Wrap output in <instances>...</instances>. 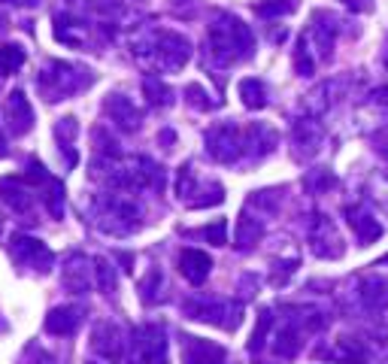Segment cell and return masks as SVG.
<instances>
[{
    "label": "cell",
    "mask_w": 388,
    "mask_h": 364,
    "mask_svg": "<svg viewBox=\"0 0 388 364\" xmlns=\"http://www.w3.org/2000/svg\"><path fill=\"white\" fill-rule=\"evenodd\" d=\"M212 46L222 58H239V55H249L252 52V33L243 21L237 18H222L212 25Z\"/></svg>",
    "instance_id": "6da1fadb"
},
{
    "label": "cell",
    "mask_w": 388,
    "mask_h": 364,
    "mask_svg": "<svg viewBox=\"0 0 388 364\" xmlns=\"http://www.w3.org/2000/svg\"><path fill=\"white\" fill-rule=\"evenodd\" d=\"M9 249H13V258L18 261L21 267H33L37 273H45L52 267V252L45 249V243L37 240V237L16 234L13 243H9Z\"/></svg>",
    "instance_id": "7a4b0ae2"
},
{
    "label": "cell",
    "mask_w": 388,
    "mask_h": 364,
    "mask_svg": "<svg viewBox=\"0 0 388 364\" xmlns=\"http://www.w3.org/2000/svg\"><path fill=\"white\" fill-rule=\"evenodd\" d=\"M6 128L13 136H25L33 128V109H31V100L25 97V91H13L6 97Z\"/></svg>",
    "instance_id": "3957f363"
},
{
    "label": "cell",
    "mask_w": 388,
    "mask_h": 364,
    "mask_svg": "<svg viewBox=\"0 0 388 364\" xmlns=\"http://www.w3.org/2000/svg\"><path fill=\"white\" fill-rule=\"evenodd\" d=\"M210 267H212V261L207 252H200V249H185V252L179 255V273L191 286H200V282L210 277Z\"/></svg>",
    "instance_id": "277c9868"
},
{
    "label": "cell",
    "mask_w": 388,
    "mask_h": 364,
    "mask_svg": "<svg viewBox=\"0 0 388 364\" xmlns=\"http://www.w3.org/2000/svg\"><path fill=\"white\" fill-rule=\"evenodd\" d=\"M0 198H4V203L13 213H31V207H33V200H31V191L21 186V179H16V176H9V179H0Z\"/></svg>",
    "instance_id": "5b68a950"
},
{
    "label": "cell",
    "mask_w": 388,
    "mask_h": 364,
    "mask_svg": "<svg viewBox=\"0 0 388 364\" xmlns=\"http://www.w3.org/2000/svg\"><path fill=\"white\" fill-rule=\"evenodd\" d=\"M185 364H222L225 361V349L210 340H188L185 346Z\"/></svg>",
    "instance_id": "8992f818"
},
{
    "label": "cell",
    "mask_w": 388,
    "mask_h": 364,
    "mask_svg": "<svg viewBox=\"0 0 388 364\" xmlns=\"http://www.w3.org/2000/svg\"><path fill=\"white\" fill-rule=\"evenodd\" d=\"M76 325H79V310H73V306H55V310L45 316V331L58 334V337L73 334Z\"/></svg>",
    "instance_id": "52a82bcc"
},
{
    "label": "cell",
    "mask_w": 388,
    "mask_h": 364,
    "mask_svg": "<svg viewBox=\"0 0 388 364\" xmlns=\"http://www.w3.org/2000/svg\"><path fill=\"white\" fill-rule=\"evenodd\" d=\"M210 152L219 158V161H234L237 152H239V143H237V131L234 128H219L210 134Z\"/></svg>",
    "instance_id": "ba28073f"
},
{
    "label": "cell",
    "mask_w": 388,
    "mask_h": 364,
    "mask_svg": "<svg viewBox=\"0 0 388 364\" xmlns=\"http://www.w3.org/2000/svg\"><path fill=\"white\" fill-rule=\"evenodd\" d=\"M158 55H161L164 67H170V70H176V67H182L188 61V43L176 37V33H164L161 40V49H158Z\"/></svg>",
    "instance_id": "9c48e42d"
},
{
    "label": "cell",
    "mask_w": 388,
    "mask_h": 364,
    "mask_svg": "<svg viewBox=\"0 0 388 364\" xmlns=\"http://www.w3.org/2000/svg\"><path fill=\"white\" fill-rule=\"evenodd\" d=\"M64 286L70 291H88L91 286V273L85 267V258H70V264L64 267Z\"/></svg>",
    "instance_id": "30bf717a"
},
{
    "label": "cell",
    "mask_w": 388,
    "mask_h": 364,
    "mask_svg": "<svg viewBox=\"0 0 388 364\" xmlns=\"http://www.w3.org/2000/svg\"><path fill=\"white\" fill-rule=\"evenodd\" d=\"M239 95H243V104L249 109H261L267 104V88L261 79H243V82H239Z\"/></svg>",
    "instance_id": "8fae6325"
},
{
    "label": "cell",
    "mask_w": 388,
    "mask_h": 364,
    "mask_svg": "<svg viewBox=\"0 0 388 364\" xmlns=\"http://www.w3.org/2000/svg\"><path fill=\"white\" fill-rule=\"evenodd\" d=\"M21 64H25V49H21V46H16V43L0 46V76L16 73Z\"/></svg>",
    "instance_id": "7c38bea8"
},
{
    "label": "cell",
    "mask_w": 388,
    "mask_h": 364,
    "mask_svg": "<svg viewBox=\"0 0 388 364\" xmlns=\"http://www.w3.org/2000/svg\"><path fill=\"white\" fill-rule=\"evenodd\" d=\"M298 0H267V4L258 6L261 16H285V13H294Z\"/></svg>",
    "instance_id": "4fadbf2b"
},
{
    "label": "cell",
    "mask_w": 388,
    "mask_h": 364,
    "mask_svg": "<svg viewBox=\"0 0 388 364\" xmlns=\"http://www.w3.org/2000/svg\"><path fill=\"white\" fill-rule=\"evenodd\" d=\"M55 136L61 140V149H70V143L76 136V119H61L55 124Z\"/></svg>",
    "instance_id": "5bb4252c"
},
{
    "label": "cell",
    "mask_w": 388,
    "mask_h": 364,
    "mask_svg": "<svg viewBox=\"0 0 388 364\" xmlns=\"http://www.w3.org/2000/svg\"><path fill=\"white\" fill-rule=\"evenodd\" d=\"M95 267H97V279H100V289H104V291H112V289H116V273H112L109 261L97 258V261H95Z\"/></svg>",
    "instance_id": "9a60e30c"
},
{
    "label": "cell",
    "mask_w": 388,
    "mask_h": 364,
    "mask_svg": "<svg viewBox=\"0 0 388 364\" xmlns=\"http://www.w3.org/2000/svg\"><path fill=\"white\" fill-rule=\"evenodd\" d=\"M146 95H149V100H155V104H167L170 88H164L158 79H146Z\"/></svg>",
    "instance_id": "2e32d148"
},
{
    "label": "cell",
    "mask_w": 388,
    "mask_h": 364,
    "mask_svg": "<svg viewBox=\"0 0 388 364\" xmlns=\"http://www.w3.org/2000/svg\"><path fill=\"white\" fill-rule=\"evenodd\" d=\"M258 234H261V225L249 219L239 222V246H252V240H258Z\"/></svg>",
    "instance_id": "e0dca14e"
},
{
    "label": "cell",
    "mask_w": 388,
    "mask_h": 364,
    "mask_svg": "<svg viewBox=\"0 0 388 364\" xmlns=\"http://www.w3.org/2000/svg\"><path fill=\"white\" fill-rule=\"evenodd\" d=\"M49 213L55 215V219H61V215H64V188H61V186L52 188V195H49Z\"/></svg>",
    "instance_id": "ac0fdd59"
},
{
    "label": "cell",
    "mask_w": 388,
    "mask_h": 364,
    "mask_svg": "<svg viewBox=\"0 0 388 364\" xmlns=\"http://www.w3.org/2000/svg\"><path fill=\"white\" fill-rule=\"evenodd\" d=\"M207 240L212 243V246H225V237H227V228H225V222H215V225H210L207 231Z\"/></svg>",
    "instance_id": "d6986e66"
},
{
    "label": "cell",
    "mask_w": 388,
    "mask_h": 364,
    "mask_svg": "<svg viewBox=\"0 0 388 364\" xmlns=\"http://www.w3.org/2000/svg\"><path fill=\"white\" fill-rule=\"evenodd\" d=\"M31 186H40V182H49V173H45V167L40 161H31L28 164V176H25Z\"/></svg>",
    "instance_id": "ffe728a7"
},
{
    "label": "cell",
    "mask_w": 388,
    "mask_h": 364,
    "mask_svg": "<svg viewBox=\"0 0 388 364\" xmlns=\"http://www.w3.org/2000/svg\"><path fill=\"white\" fill-rule=\"evenodd\" d=\"M376 97H379V104H388V88H379L376 91Z\"/></svg>",
    "instance_id": "44dd1931"
},
{
    "label": "cell",
    "mask_w": 388,
    "mask_h": 364,
    "mask_svg": "<svg viewBox=\"0 0 388 364\" xmlns=\"http://www.w3.org/2000/svg\"><path fill=\"white\" fill-rule=\"evenodd\" d=\"M0 234H4V213H0Z\"/></svg>",
    "instance_id": "7402d4cb"
}]
</instances>
